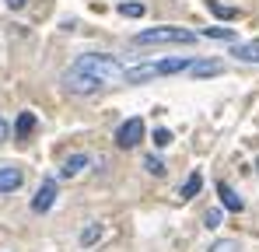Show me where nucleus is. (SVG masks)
Returning <instances> with one entry per match:
<instances>
[{"mask_svg":"<svg viewBox=\"0 0 259 252\" xmlns=\"http://www.w3.org/2000/svg\"><path fill=\"white\" fill-rule=\"evenodd\" d=\"M207 39H221V42H235V28H203Z\"/></svg>","mask_w":259,"mask_h":252,"instance_id":"obj_17","label":"nucleus"},{"mask_svg":"<svg viewBox=\"0 0 259 252\" xmlns=\"http://www.w3.org/2000/svg\"><path fill=\"white\" fill-rule=\"evenodd\" d=\"M221 70H224L221 60H203V63H193V67H189L193 77H214V74H221Z\"/></svg>","mask_w":259,"mask_h":252,"instance_id":"obj_12","label":"nucleus"},{"mask_svg":"<svg viewBox=\"0 0 259 252\" xmlns=\"http://www.w3.org/2000/svg\"><path fill=\"white\" fill-rule=\"evenodd\" d=\"M151 77H158V74H154V63H140V67H130L123 81H130V84H140V81H151Z\"/></svg>","mask_w":259,"mask_h":252,"instance_id":"obj_13","label":"nucleus"},{"mask_svg":"<svg viewBox=\"0 0 259 252\" xmlns=\"http://www.w3.org/2000/svg\"><path fill=\"white\" fill-rule=\"evenodd\" d=\"M4 4H7V7H11V11H21V7H25V4H28V0H4Z\"/></svg>","mask_w":259,"mask_h":252,"instance_id":"obj_23","label":"nucleus"},{"mask_svg":"<svg viewBox=\"0 0 259 252\" xmlns=\"http://www.w3.org/2000/svg\"><path fill=\"white\" fill-rule=\"evenodd\" d=\"M7 140V123H4V116H0V144Z\"/></svg>","mask_w":259,"mask_h":252,"instance_id":"obj_24","label":"nucleus"},{"mask_svg":"<svg viewBox=\"0 0 259 252\" xmlns=\"http://www.w3.org/2000/svg\"><path fill=\"white\" fill-rule=\"evenodd\" d=\"M217 196H221V203L224 210H231V214H242L245 203H242V196H235V189L228 186V182H217Z\"/></svg>","mask_w":259,"mask_h":252,"instance_id":"obj_8","label":"nucleus"},{"mask_svg":"<svg viewBox=\"0 0 259 252\" xmlns=\"http://www.w3.org/2000/svg\"><path fill=\"white\" fill-rule=\"evenodd\" d=\"M63 84H67V91H74V95H95L98 88H102V81H95L91 74H81V70H67L63 74Z\"/></svg>","mask_w":259,"mask_h":252,"instance_id":"obj_4","label":"nucleus"},{"mask_svg":"<svg viewBox=\"0 0 259 252\" xmlns=\"http://www.w3.org/2000/svg\"><path fill=\"white\" fill-rule=\"evenodd\" d=\"M144 165H147V172H151V175H158V179L165 175V161H161V158H154V154H151V158H147Z\"/></svg>","mask_w":259,"mask_h":252,"instance_id":"obj_20","label":"nucleus"},{"mask_svg":"<svg viewBox=\"0 0 259 252\" xmlns=\"http://www.w3.org/2000/svg\"><path fill=\"white\" fill-rule=\"evenodd\" d=\"M196 60H189V56H172V60H158L154 63V74L161 77V74H182V70H189Z\"/></svg>","mask_w":259,"mask_h":252,"instance_id":"obj_6","label":"nucleus"},{"mask_svg":"<svg viewBox=\"0 0 259 252\" xmlns=\"http://www.w3.org/2000/svg\"><path fill=\"white\" fill-rule=\"evenodd\" d=\"M144 140V119L140 116H133V119H126V123L116 130V144L123 147V151H130V147H137Z\"/></svg>","mask_w":259,"mask_h":252,"instance_id":"obj_3","label":"nucleus"},{"mask_svg":"<svg viewBox=\"0 0 259 252\" xmlns=\"http://www.w3.org/2000/svg\"><path fill=\"white\" fill-rule=\"evenodd\" d=\"M21 182H25L21 168H14V165H0V193H14V189H18Z\"/></svg>","mask_w":259,"mask_h":252,"instance_id":"obj_7","label":"nucleus"},{"mask_svg":"<svg viewBox=\"0 0 259 252\" xmlns=\"http://www.w3.org/2000/svg\"><path fill=\"white\" fill-rule=\"evenodd\" d=\"M35 126H39V119H35V112H21V116H18V126H14L18 140H28V137L35 133Z\"/></svg>","mask_w":259,"mask_h":252,"instance_id":"obj_11","label":"nucleus"},{"mask_svg":"<svg viewBox=\"0 0 259 252\" xmlns=\"http://www.w3.org/2000/svg\"><path fill=\"white\" fill-rule=\"evenodd\" d=\"M102 231H105V228H102V224H98V221H91V224H88L84 231H81V235H77V242H81V249H88V245H95V242H98V238H102Z\"/></svg>","mask_w":259,"mask_h":252,"instance_id":"obj_14","label":"nucleus"},{"mask_svg":"<svg viewBox=\"0 0 259 252\" xmlns=\"http://www.w3.org/2000/svg\"><path fill=\"white\" fill-rule=\"evenodd\" d=\"M144 11H147V7L137 4V0H123V4H119V14H123V18H144Z\"/></svg>","mask_w":259,"mask_h":252,"instance_id":"obj_16","label":"nucleus"},{"mask_svg":"<svg viewBox=\"0 0 259 252\" xmlns=\"http://www.w3.org/2000/svg\"><path fill=\"white\" fill-rule=\"evenodd\" d=\"M210 252H242V249H238V242H235V238H221V242L210 245Z\"/></svg>","mask_w":259,"mask_h":252,"instance_id":"obj_19","label":"nucleus"},{"mask_svg":"<svg viewBox=\"0 0 259 252\" xmlns=\"http://www.w3.org/2000/svg\"><path fill=\"white\" fill-rule=\"evenodd\" d=\"M200 189H203V175H200V172H193V175L186 179V186L179 189V196H182V200H193Z\"/></svg>","mask_w":259,"mask_h":252,"instance_id":"obj_15","label":"nucleus"},{"mask_svg":"<svg viewBox=\"0 0 259 252\" xmlns=\"http://www.w3.org/2000/svg\"><path fill=\"white\" fill-rule=\"evenodd\" d=\"M256 172H259V161H256Z\"/></svg>","mask_w":259,"mask_h":252,"instance_id":"obj_25","label":"nucleus"},{"mask_svg":"<svg viewBox=\"0 0 259 252\" xmlns=\"http://www.w3.org/2000/svg\"><path fill=\"white\" fill-rule=\"evenodd\" d=\"M203 228H210V231H214V228H221V210H207V214H203Z\"/></svg>","mask_w":259,"mask_h":252,"instance_id":"obj_21","label":"nucleus"},{"mask_svg":"<svg viewBox=\"0 0 259 252\" xmlns=\"http://www.w3.org/2000/svg\"><path fill=\"white\" fill-rule=\"evenodd\" d=\"M207 7L214 11L217 18H224V21H228V18H238V11H235V7H224V4H217V0H207Z\"/></svg>","mask_w":259,"mask_h":252,"instance_id":"obj_18","label":"nucleus"},{"mask_svg":"<svg viewBox=\"0 0 259 252\" xmlns=\"http://www.w3.org/2000/svg\"><path fill=\"white\" fill-rule=\"evenodd\" d=\"M88 165H91L88 154H70V158L63 161V168H60V175H63V179H74V175H81Z\"/></svg>","mask_w":259,"mask_h":252,"instance_id":"obj_9","label":"nucleus"},{"mask_svg":"<svg viewBox=\"0 0 259 252\" xmlns=\"http://www.w3.org/2000/svg\"><path fill=\"white\" fill-rule=\"evenodd\" d=\"M56 196H60V193H56V182L46 179L42 186H39V193H35V200H32V210H35V214H46V210L56 203Z\"/></svg>","mask_w":259,"mask_h":252,"instance_id":"obj_5","label":"nucleus"},{"mask_svg":"<svg viewBox=\"0 0 259 252\" xmlns=\"http://www.w3.org/2000/svg\"><path fill=\"white\" fill-rule=\"evenodd\" d=\"M168 144H172V130H165V126L154 130V147H168Z\"/></svg>","mask_w":259,"mask_h":252,"instance_id":"obj_22","label":"nucleus"},{"mask_svg":"<svg viewBox=\"0 0 259 252\" xmlns=\"http://www.w3.org/2000/svg\"><path fill=\"white\" fill-rule=\"evenodd\" d=\"M74 70L91 74L95 81H102V84H116V81L126 77V70H123L112 56H105V53H84V56H77V60H74Z\"/></svg>","mask_w":259,"mask_h":252,"instance_id":"obj_1","label":"nucleus"},{"mask_svg":"<svg viewBox=\"0 0 259 252\" xmlns=\"http://www.w3.org/2000/svg\"><path fill=\"white\" fill-rule=\"evenodd\" d=\"M193 42H196V32L179 25H161V28H147L133 35V46H193Z\"/></svg>","mask_w":259,"mask_h":252,"instance_id":"obj_2","label":"nucleus"},{"mask_svg":"<svg viewBox=\"0 0 259 252\" xmlns=\"http://www.w3.org/2000/svg\"><path fill=\"white\" fill-rule=\"evenodd\" d=\"M231 56L242 60V63H259V42H238L231 49Z\"/></svg>","mask_w":259,"mask_h":252,"instance_id":"obj_10","label":"nucleus"}]
</instances>
